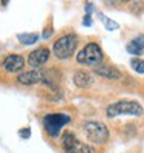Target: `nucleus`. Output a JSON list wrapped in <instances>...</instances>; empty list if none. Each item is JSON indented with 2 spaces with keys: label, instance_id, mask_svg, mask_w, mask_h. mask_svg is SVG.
Instances as JSON below:
<instances>
[{
  "label": "nucleus",
  "instance_id": "9d476101",
  "mask_svg": "<svg viewBox=\"0 0 144 153\" xmlns=\"http://www.w3.org/2000/svg\"><path fill=\"white\" fill-rule=\"evenodd\" d=\"M95 74L101 76V77H105V79H119L121 77V73L118 68H115L112 65H107V64H101L95 68Z\"/></svg>",
  "mask_w": 144,
  "mask_h": 153
},
{
  "label": "nucleus",
  "instance_id": "2eb2a0df",
  "mask_svg": "<svg viewBox=\"0 0 144 153\" xmlns=\"http://www.w3.org/2000/svg\"><path fill=\"white\" fill-rule=\"evenodd\" d=\"M130 65H132V68L137 71L138 74H144V60H141V59H132Z\"/></svg>",
  "mask_w": 144,
  "mask_h": 153
},
{
  "label": "nucleus",
  "instance_id": "39448f33",
  "mask_svg": "<svg viewBox=\"0 0 144 153\" xmlns=\"http://www.w3.org/2000/svg\"><path fill=\"white\" fill-rule=\"evenodd\" d=\"M62 146L65 149V153H95V150L81 142L71 131H65L62 134Z\"/></svg>",
  "mask_w": 144,
  "mask_h": 153
},
{
  "label": "nucleus",
  "instance_id": "4468645a",
  "mask_svg": "<svg viewBox=\"0 0 144 153\" xmlns=\"http://www.w3.org/2000/svg\"><path fill=\"white\" fill-rule=\"evenodd\" d=\"M127 51L130 53V54H135V56H141L143 54V48L135 40H132V42L127 43Z\"/></svg>",
  "mask_w": 144,
  "mask_h": 153
},
{
  "label": "nucleus",
  "instance_id": "aec40b11",
  "mask_svg": "<svg viewBox=\"0 0 144 153\" xmlns=\"http://www.w3.org/2000/svg\"><path fill=\"white\" fill-rule=\"evenodd\" d=\"M51 33H53L51 28H45V31H43V39H48L50 36H51Z\"/></svg>",
  "mask_w": 144,
  "mask_h": 153
},
{
  "label": "nucleus",
  "instance_id": "7ed1b4c3",
  "mask_svg": "<svg viewBox=\"0 0 144 153\" xmlns=\"http://www.w3.org/2000/svg\"><path fill=\"white\" fill-rule=\"evenodd\" d=\"M76 47H78V37L75 34H67L54 42L53 53L57 59H68L75 54Z\"/></svg>",
  "mask_w": 144,
  "mask_h": 153
},
{
  "label": "nucleus",
  "instance_id": "20e7f679",
  "mask_svg": "<svg viewBox=\"0 0 144 153\" xmlns=\"http://www.w3.org/2000/svg\"><path fill=\"white\" fill-rule=\"evenodd\" d=\"M82 130L87 134V138L95 142V144H105L109 141V130L102 122H96V121H87L82 125Z\"/></svg>",
  "mask_w": 144,
  "mask_h": 153
},
{
  "label": "nucleus",
  "instance_id": "0eeeda50",
  "mask_svg": "<svg viewBox=\"0 0 144 153\" xmlns=\"http://www.w3.org/2000/svg\"><path fill=\"white\" fill-rule=\"evenodd\" d=\"M50 59V50L47 47H40L37 50H33L28 54V64L33 68H40L45 65V62H48Z\"/></svg>",
  "mask_w": 144,
  "mask_h": 153
},
{
  "label": "nucleus",
  "instance_id": "423d86ee",
  "mask_svg": "<svg viewBox=\"0 0 144 153\" xmlns=\"http://www.w3.org/2000/svg\"><path fill=\"white\" fill-rule=\"evenodd\" d=\"M68 121H70V118L67 114L53 113V114H47L43 118V125H45V128H47V131L50 133V136L57 138L60 128L64 127L65 124H68Z\"/></svg>",
  "mask_w": 144,
  "mask_h": 153
},
{
  "label": "nucleus",
  "instance_id": "a211bd4d",
  "mask_svg": "<svg viewBox=\"0 0 144 153\" xmlns=\"http://www.w3.org/2000/svg\"><path fill=\"white\" fill-rule=\"evenodd\" d=\"M20 134H22V138H30L31 131H30V128H25V130H20Z\"/></svg>",
  "mask_w": 144,
  "mask_h": 153
},
{
  "label": "nucleus",
  "instance_id": "dca6fc26",
  "mask_svg": "<svg viewBox=\"0 0 144 153\" xmlns=\"http://www.w3.org/2000/svg\"><path fill=\"white\" fill-rule=\"evenodd\" d=\"M101 19L104 20V23H105V28L107 30H118V23L116 22H113V20H110V19H107V17H104V16H101Z\"/></svg>",
  "mask_w": 144,
  "mask_h": 153
},
{
  "label": "nucleus",
  "instance_id": "f3484780",
  "mask_svg": "<svg viewBox=\"0 0 144 153\" xmlns=\"http://www.w3.org/2000/svg\"><path fill=\"white\" fill-rule=\"evenodd\" d=\"M135 42H137L140 47L143 48V51H144V34H141V36H138L137 39H135Z\"/></svg>",
  "mask_w": 144,
  "mask_h": 153
},
{
  "label": "nucleus",
  "instance_id": "ddd939ff",
  "mask_svg": "<svg viewBox=\"0 0 144 153\" xmlns=\"http://www.w3.org/2000/svg\"><path fill=\"white\" fill-rule=\"evenodd\" d=\"M19 42L23 43V45H33L39 40V36L34 34V33H26V34H19Z\"/></svg>",
  "mask_w": 144,
  "mask_h": 153
},
{
  "label": "nucleus",
  "instance_id": "6ab92c4d",
  "mask_svg": "<svg viewBox=\"0 0 144 153\" xmlns=\"http://www.w3.org/2000/svg\"><path fill=\"white\" fill-rule=\"evenodd\" d=\"M84 25H85V26L92 25V16H85V17H84Z\"/></svg>",
  "mask_w": 144,
  "mask_h": 153
},
{
  "label": "nucleus",
  "instance_id": "9b49d317",
  "mask_svg": "<svg viewBox=\"0 0 144 153\" xmlns=\"http://www.w3.org/2000/svg\"><path fill=\"white\" fill-rule=\"evenodd\" d=\"M73 82L79 88H87V87H90V85L93 84V77H92V74H90V73L81 70V71H76V73H75Z\"/></svg>",
  "mask_w": 144,
  "mask_h": 153
},
{
  "label": "nucleus",
  "instance_id": "1a4fd4ad",
  "mask_svg": "<svg viewBox=\"0 0 144 153\" xmlns=\"http://www.w3.org/2000/svg\"><path fill=\"white\" fill-rule=\"evenodd\" d=\"M43 80V71L42 70H31L25 71L17 76V82L22 85H36Z\"/></svg>",
  "mask_w": 144,
  "mask_h": 153
},
{
  "label": "nucleus",
  "instance_id": "f8f14e48",
  "mask_svg": "<svg viewBox=\"0 0 144 153\" xmlns=\"http://www.w3.org/2000/svg\"><path fill=\"white\" fill-rule=\"evenodd\" d=\"M59 74H57V70H47V71H43V80L42 82L45 85H48L51 87L53 90H56L57 88V84H59Z\"/></svg>",
  "mask_w": 144,
  "mask_h": 153
},
{
  "label": "nucleus",
  "instance_id": "f03ea898",
  "mask_svg": "<svg viewBox=\"0 0 144 153\" xmlns=\"http://www.w3.org/2000/svg\"><path fill=\"white\" fill-rule=\"evenodd\" d=\"M143 107L135 101H119L107 107V116L116 118V116H141Z\"/></svg>",
  "mask_w": 144,
  "mask_h": 153
},
{
  "label": "nucleus",
  "instance_id": "6e6552de",
  "mask_svg": "<svg viewBox=\"0 0 144 153\" xmlns=\"http://www.w3.org/2000/svg\"><path fill=\"white\" fill-rule=\"evenodd\" d=\"M2 67L8 71V73H19V71L25 67V59L20 54H10L3 59Z\"/></svg>",
  "mask_w": 144,
  "mask_h": 153
},
{
  "label": "nucleus",
  "instance_id": "f257e3e1",
  "mask_svg": "<svg viewBox=\"0 0 144 153\" xmlns=\"http://www.w3.org/2000/svg\"><path fill=\"white\" fill-rule=\"evenodd\" d=\"M102 51H101V47L98 43H87L85 47L81 50L78 54H76V60L78 64L81 65H87V67H98L101 65L102 62Z\"/></svg>",
  "mask_w": 144,
  "mask_h": 153
}]
</instances>
